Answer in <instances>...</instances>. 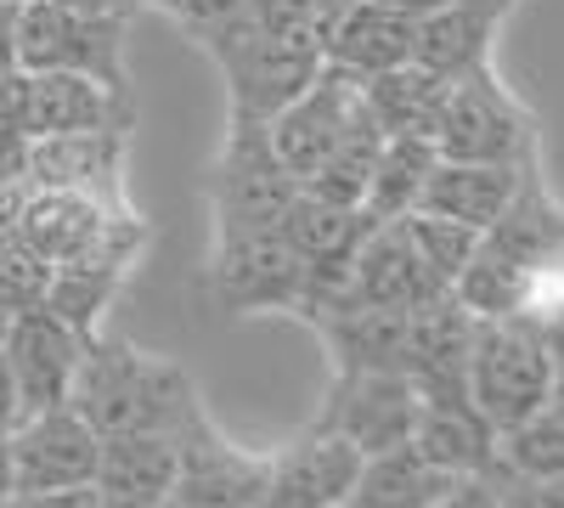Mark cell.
<instances>
[{"instance_id": "12", "label": "cell", "mask_w": 564, "mask_h": 508, "mask_svg": "<svg viewBox=\"0 0 564 508\" xmlns=\"http://www.w3.org/2000/svg\"><path fill=\"white\" fill-rule=\"evenodd\" d=\"M356 114H361V79L334 68V63H322L316 79L300 90V97L265 119V136H271L276 159L305 181L327 153H334V142L350 130Z\"/></svg>"}, {"instance_id": "40", "label": "cell", "mask_w": 564, "mask_h": 508, "mask_svg": "<svg viewBox=\"0 0 564 508\" xmlns=\"http://www.w3.org/2000/svg\"><path fill=\"white\" fill-rule=\"evenodd\" d=\"M23 419L18 412V385H12V367H7V350H0V430H12Z\"/></svg>"}, {"instance_id": "22", "label": "cell", "mask_w": 564, "mask_h": 508, "mask_svg": "<svg viewBox=\"0 0 564 508\" xmlns=\"http://www.w3.org/2000/svg\"><path fill=\"white\" fill-rule=\"evenodd\" d=\"M468 345H475V316H468L452 294L417 305L406 316V367L401 374L417 390H468Z\"/></svg>"}, {"instance_id": "50", "label": "cell", "mask_w": 564, "mask_h": 508, "mask_svg": "<svg viewBox=\"0 0 564 508\" xmlns=\"http://www.w3.org/2000/svg\"><path fill=\"white\" fill-rule=\"evenodd\" d=\"M502 7H513V0H502Z\"/></svg>"}, {"instance_id": "4", "label": "cell", "mask_w": 564, "mask_h": 508, "mask_svg": "<svg viewBox=\"0 0 564 508\" xmlns=\"http://www.w3.org/2000/svg\"><path fill=\"white\" fill-rule=\"evenodd\" d=\"M198 45L215 57L238 119H271L276 108H289L322 68V45L316 40L282 34V29L260 23L249 7H238L231 18L198 29Z\"/></svg>"}, {"instance_id": "34", "label": "cell", "mask_w": 564, "mask_h": 508, "mask_svg": "<svg viewBox=\"0 0 564 508\" xmlns=\"http://www.w3.org/2000/svg\"><path fill=\"white\" fill-rule=\"evenodd\" d=\"M430 508H497V480L491 475H457Z\"/></svg>"}, {"instance_id": "6", "label": "cell", "mask_w": 564, "mask_h": 508, "mask_svg": "<svg viewBox=\"0 0 564 508\" xmlns=\"http://www.w3.org/2000/svg\"><path fill=\"white\" fill-rule=\"evenodd\" d=\"M124 34L130 12H79L63 0H29L12 12V40H18V63L29 74H90L108 90L130 97V74H124Z\"/></svg>"}, {"instance_id": "30", "label": "cell", "mask_w": 564, "mask_h": 508, "mask_svg": "<svg viewBox=\"0 0 564 508\" xmlns=\"http://www.w3.org/2000/svg\"><path fill=\"white\" fill-rule=\"evenodd\" d=\"M497 469L502 475H520L531 486L564 475V412L553 401L536 407L531 419L497 430Z\"/></svg>"}, {"instance_id": "29", "label": "cell", "mask_w": 564, "mask_h": 508, "mask_svg": "<svg viewBox=\"0 0 564 508\" xmlns=\"http://www.w3.org/2000/svg\"><path fill=\"white\" fill-rule=\"evenodd\" d=\"M130 266H97V260H74V266H52V283H45V311L63 316L74 334H97L102 316L113 311L119 289H124Z\"/></svg>"}, {"instance_id": "51", "label": "cell", "mask_w": 564, "mask_h": 508, "mask_svg": "<svg viewBox=\"0 0 564 508\" xmlns=\"http://www.w3.org/2000/svg\"><path fill=\"white\" fill-rule=\"evenodd\" d=\"M254 508H265V502H254Z\"/></svg>"}, {"instance_id": "11", "label": "cell", "mask_w": 564, "mask_h": 508, "mask_svg": "<svg viewBox=\"0 0 564 508\" xmlns=\"http://www.w3.org/2000/svg\"><path fill=\"white\" fill-rule=\"evenodd\" d=\"M7 441H12V480H18V497L63 491V486H97L102 435L90 430L68 401H63V407L23 412V419L7 430Z\"/></svg>"}, {"instance_id": "2", "label": "cell", "mask_w": 564, "mask_h": 508, "mask_svg": "<svg viewBox=\"0 0 564 508\" xmlns=\"http://www.w3.org/2000/svg\"><path fill=\"white\" fill-rule=\"evenodd\" d=\"M564 255V204L542 187V175L531 170L525 187L513 193V204L480 233L468 266L457 271L452 300L468 316H508L525 311L531 289L542 283V271Z\"/></svg>"}, {"instance_id": "7", "label": "cell", "mask_w": 564, "mask_h": 508, "mask_svg": "<svg viewBox=\"0 0 564 508\" xmlns=\"http://www.w3.org/2000/svg\"><path fill=\"white\" fill-rule=\"evenodd\" d=\"M430 136H435L441 159H475V164H531L536 159L531 114L513 102V90L491 74V63L446 85V102Z\"/></svg>"}, {"instance_id": "31", "label": "cell", "mask_w": 564, "mask_h": 508, "mask_svg": "<svg viewBox=\"0 0 564 508\" xmlns=\"http://www.w3.org/2000/svg\"><path fill=\"white\" fill-rule=\"evenodd\" d=\"M395 226H401V238L417 249V260L430 266L446 289L457 283V271L468 266V255H475V244H480L475 226L446 220V215H430V209H406V215H395Z\"/></svg>"}, {"instance_id": "32", "label": "cell", "mask_w": 564, "mask_h": 508, "mask_svg": "<svg viewBox=\"0 0 564 508\" xmlns=\"http://www.w3.org/2000/svg\"><path fill=\"white\" fill-rule=\"evenodd\" d=\"M45 283H52V266H45L29 244H0V316H18V311H34L45 300Z\"/></svg>"}, {"instance_id": "17", "label": "cell", "mask_w": 564, "mask_h": 508, "mask_svg": "<svg viewBox=\"0 0 564 508\" xmlns=\"http://www.w3.org/2000/svg\"><path fill=\"white\" fill-rule=\"evenodd\" d=\"M124 125L68 130V136H34L29 142V187H68L124 209Z\"/></svg>"}, {"instance_id": "16", "label": "cell", "mask_w": 564, "mask_h": 508, "mask_svg": "<svg viewBox=\"0 0 564 508\" xmlns=\"http://www.w3.org/2000/svg\"><path fill=\"white\" fill-rule=\"evenodd\" d=\"M361 475V452L327 430H305L265 457L260 502L265 508H345Z\"/></svg>"}, {"instance_id": "43", "label": "cell", "mask_w": 564, "mask_h": 508, "mask_svg": "<svg viewBox=\"0 0 564 508\" xmlns=\"http://www.w3.org/2000/svg\"><path fill=\"white\" fill-rule=\"evenodd\" d=\"M63 7H79V12H135L130 0H63Z\"/></svg>"}, {"instance_id": "1", "label": "cell", "mask_w": 564, "mask_h": 508, "mask_svg": "<svg viewBox=\"0 0 564 508\" xmlns=\"http://www.w3.org/2000/svg\"><path fill=\"white\" fill-rule=\"evenodd\" d=\"M68 407L97 435H135V430L175 435L204 401H198V385L181 361H164V356H148L124 339L90 334L74 390H68Z\"/></svg>"}, {"instance_id": "9", "label": "cell", "mask_w": 564, "mask_h": 508, "mask_svg": "<svg viewBox=\"0 0 564 508\" xmlns=\"http://www.w3.org/2000/svg\"><path fill=\"white\" fill-rule=\"evenodd\" d=\"M0 119H12L29 142L34 136H68V130H97V125H135V108L130 97L108 90L102 79L90 74H68V68H52V74H18L7 90H0Z\"/></svg>"}, {"instance_id": "28", "label": "cell", "mask_w": 564, "mask_h": 508, "mask_svg": "<svg viewBox=\"0 0 564 508\" xmlns=\"http://www.w3.org/2000/svg\"><path fill=\"white\" fill-rule=\"evenodd\" d=\"M435 142L430 136H384V148H379V164H372V181H367V220H395L417 204L423 193V181H430L435 170Z\"/></svg>"}, {"instance_id": "48", "label": "cell", "mask_w": 564, "mask_h": 508, "mask_svg": "<svg viewBox=\"0 0 564 508\" xmlns=\"http://www.w3.org/2000/svg\"><path fill=\"white\" fill-rule=\"evenodd\" d=\"M0 7H7V12H18V7H29V0H0Z\"/></svg>"}, {"instance_id": "23", "label": "cell", "mask_w": 564, "mask_h": 508, "mask_svg": "<svg viewBox=\"0 0 564 508\" xmlns=\"http://www.w3.org/2000/svg\"><path fill=\"white\" fill-rule=\"evenodd\" d=\"M322 63H334L356 79L412 63V18L379 7V0H350L322 40Z\"/></svg>"}, {"instance_id": "14", "label": "cell", "mask_w": 564, "mask_h": 508, "mask_svg": "<svg viewBox=\"0 0 564 508\" xmlns=\"http://www.w3.org/2000/svg\"><path fill=\"white\" fill-rule=\"evenodd\" d=\"M452 294L441 277L417 260V249L401 238V226L395 220H379L372 233L361 238L350 271H345V283L339 294L327 300V305H372V311H417V305H430ZM322 311V305H316ZM311 316V311H305Z\"/></svg>"}, {"instance_id": "20", "label": "cell", "mask_w": 564, "mask_h": 508, "mask_svg": "<svg viewBox=\"0 0 564 508\" xmlns=\"http://www.w3.org/2000/svg\"><path fill=\"white\" fill-rule=\"evenodd\" d=\"M406 316L412 311H372V305H322L300 322L322 334L334 374H401L406 367Z\"/></svg>"}, {"instance_id": "41", "label": "cell", "mask_w": 564, "mask_h": 508, "mask_svg": "<svg viewBox=\"0 0 564 508\" xmlns=\"http://www.w3.org/2000/svg\"><path fill=\"white\" fill-rule=\"evenodd\" d=\"M18 497V480H12V441L7 430H0V502H12Z\"/></svg>"}, {"instance_id": "33", "label": "cell", "mask_w": 564, "mask_h": 508, "mask_svg": "<svg viewBox=\"0 0 564 508\" xmlns=\"http://www.w3.org/2000/svg\"><path fill=\"white\" fill-rule=\"evenodd\" d=\"M135 7H153V12H164V18H175L181 29H209V23H220V18H231L243 7V0H135Z\"/></svg>"}, {"instance_id": "35", "label": "cell", "mask_w": 564, "mask_h": 508, "mask_svg": "<svg viewBox=\"0 0 564 508\" xmlns=\"http://www.w3.org/2000/svg\"><path fill=\"white\" fill-rule=\"evenodd\" d=\"M18 181H29V136L0 119V187H18Z\"/></svg>"}, {"instance_id": "36", "label": "cell", "mask_w": 564, "mask_h": 508, "mask_svg": "<svg viewBox=\"0 0 564 508\" xmlns=\"http://www.w3.org/2000/svg\"><path fill=\"white\" fill-rule=\"evenodd\" d=\"M18 508H102V491H97V486H63V491H34V497H18Z\"/></svg>"}, {"instance_id": "49", "label": "cell", "mask_w": 564, "mask_h": 508, "mask_svg": "<svg viewBox=\"0 0 564 508\" xmlns=\"http://www.w3.org/2000/svg\"><path fill=\"white\" fill-rule=\"evenodd\" d=\"M0 508H18V497H12V502H0Z\"/></svg>"}, {"instance_id": "45", "label": "cell", "mask_w": 564, "mask_h": 508, "mask_svg": "<svg viewBox=\"0 0 564 508\" xmlns=\"http://www.w3.org/2000/svg\"><path fill=\"white\" fill-rule=\"evenodd\" d=\"M102 508H159V502H141V497H108V491H102Z\"/></svg>"}, {"instance_id": "47", "label": "cell", "mask_w": 564, "mask_h": 508, "mask_svg": "<svg viewBox=\"0 0 564 508\" xmlns=\"http://www.w3.org/2000/svg\"><path fill=\"white\" fill-rule=\"evenodd\" d=\"M159 508H198V502H181V497H164Z\"/></svg>"}, {"instance_id": "10", "label": "cell", "mask_w": 564, "mask_h": 508, "mask_svg": "<svg viewBox=\"0 0 564 508\" xmlns=\"http://www.w3.org/2000/svg\"><path fill=\"white\" fill-rule=\"evenodd\" d=\"M417 401H423V390L406 374H334L311 430H327V435L350 441L361 457H372V452L412 441Z\"/></svg>"}, {"instance_id": "46", "label": "cell", "mask_w": 564, "mask_h": 508, "mask_svg": "<svg viewBox=\"0 0 564 508\" xmlns=\"http://www.w3.org/2000/svg\"><path fill=\"white\" fill-rule=\"evenodd\" d=\"M553 407L564 412V367H558V385H553Z\"/></svg>"}, {"instance_id": "52", "label": "cell", "mask_w": 564, "mask_h": 508, "mask_svg": "<svg viewBox=\"0 0 564 508\" xmlns=\"http://www.w3.org/2000/svg\"><path fill=\"white\" fill-rule=\"evenodd\" d=\"M130 7H135V0H130Z\"/></svg>"}, {"instance_id": "37", "label": "cell", "mask_w": 564, "mask_h": 508, "mask_svg": "<svg viewBox=\"0 0 564 508\" xmlns=\"http://www.w3.org/2000/svg\"><path fill=\"white\" fill-rule=\"evenodd\" d=\"M491 480H497V508H542L531 480H520V475H502V469H491Z\"/></svg>"}, {"instance_id": "18", "label": "cell", "mask_w": 564, "mask_h": 508, "mask_svg": "<svg viewBox=\"0 0 564 508\" xmlns=\"http://www.w3.org/2000/svg\"><path fill=\"white\" fill-rule=\"evenodd\" d=\"M412 452L430 457L441 475H491L497 469V424L468 401V390H423Z\"/></svg>"}, {"instance_id": "19", "label": "cell", "mask_w": 564, "mask_h": 508, "mask_svg": "<svg viewBox=\"0 0 564 508\" xmlns=\"http://www.w3.org/2000/svg\"><path fill=\"white\" fill-rule=\"evenodd\" d=\"M502 0H446V7L412 18V63L441 74L446 85L491 63V40L502 29Z\"/></svg>"}, {"instance_id": "38", "label": "cell", "mask_w": 564, "mask_h": 508, "mask_svg": "<svg viewBox=\"0 0 564 508\" xmlns=\"http://www.w3.org/2000/svg\"><path fill=\"white\" fill-rule=\"evenodd\" d=\"M23 198H29V181H18V187H0V244H12V238H18Z\"/></svg>"}, {"instance_id": "27", "label": "cell", "mask_w": 564, "mask_h": 508, "mask_svg": "<svg viewBox=\"0 0 564 508\" xmlns=\"http://www.w3.org/2000/svg\"><path fill=\"white\" fill-rule=\"evenodd\" d=\"M379 148H384V130L372 125V114L361 108L356 119H350V130L334 142V153H327L300 187L311 193V198H322V204H345V209H361V198H367V181H372V164H379Z\"/></svg>"}, {"instance_id": "8", "label": "cell", "mask_w": 564, "mask_h": 508, "mask_svg": "<svg viewBox=\"0 0 564 508\" xmlns=\"http://www.w3.org/2000/svg\"><path fill=\"white\" fill-rule=\"evenodd\" d=\"M209 294L226 316H254V311H289L305 294V260L289 249L282 233H249V238H220L209 249Z\"/></svg>"}, {"instance_id": "42", "label": "cell", "mask_w": 564, "mask_h": 508, "mask_svg": "<svg viewBox=\"0 0 564 508\" xmlns=\"http://www.w3.org/2000/svg\"><path fill=\"white\" fill-rule=\"evenodd\" d=\"M379 7H390V12H406V18H423V12L446 7V0H379Z\"/></svg>"}, {"instance_id": "5", "label": "cell", "mask_w": 564, "mask_h": 508, "mask_svg": "<svg viewBox=\"0 0 564 508\" xmlns=\"http://www.w3.org/2000/svg\"><path fill=\"white\" fill-rule=\"evenodd\" d=\"M294 198H300V175L276 159L265 119L226 114V148H220V164L209 175L215 244L249 238V233H276Z\"/></svg>"}, {"instance_id": "39", "label": "cell", "mask_w": 564, "mask_h": 508, "mask_svg": "<svg viewBox=\"0 0 564 508\" xmlns=\"http://www.w3.org/2000/svg\"><path fill=\"white\" fill-rule=\"evenodd\" d=\"M18 74H23V63H18V40H12V12L0 7V90H7Z\"/></svg>"}, {"instance_id": "3", "label": "cell", "mask_w": 564, "mask_h": 508, "mask_svg": "<svg viewBox=\"0 0 564 508\" xmlns=\"http://www.w3.org/2000/svg\"><path fill=\"white\" fill-rule=\"evenodd\" d=\"M564 367V322H542L531 311L475 316V345H468V401H475L497 430L531 419L553 401Z\"/></svg>"}, {"instance_id": "24", "label": "cell", "mask_w": 564, "mask_h": 508, "mask_svg": "<svg viewBox=\"0 0 564 508\" xmlns=\"http://www.w3.org/2000/svg\"><path fill=\"white\" fill-rule=\"evenodd\" d=\"M97 491L164 502V497L175 491V435H164V430L102 435V452H97Z\"/></svg>"}, {"instance_id": "21", "label": "cell", "mask_w": 564, "mask_h": 508, "mask_svg": "<svg viewBox=\"0 0 564 508\" xmlns=\"http://www.w3.org/2000/svg\"><path fill=\"white\" fill-rule=\"evenodd\" d=\"M536 170L531 164H475V159H435L430 181H423V193L412 209H430V215H446V220H463L486 233V226L513 204V193L525 187V175Z\"/></svg>"}, {"instance_id": "15", "label": "cell", "mask_w": 564, "mask_h": 508, "mask_svg": "<svg viewBox=\"0 0 564 508\" xmlns=\"http://www.w3.org/2000/svg\"><path fill=\"white\" fill-rule=\"evenodd\" d=\"M0 350H7L12 385H18V412H40V407H63L79 374L85 356V334H74L63 316H52L45 305L18 311L0 334Z\"/></svg>"}, {"instance_id": "26", "label": "cell", "mask_w": 564, "mask_h": 508, "mask_svg": "<svg viewBox=\"0 0 564 508\" xmlns=\"http://www.w3.org/2000/svg\"><path fill=\"white\" fill-rule=\"evenodd\" d=\"M457 475H441L430 457H417L412 441L361 457V475L350 486L345 508H430Z\"/></svg>"}, {"instance_id": "25", "label": "cell", "mask_w": 564, "mask_h": 508, "mask_svg": "<svg viewBox=\"0 0 564 508\" xmlns=\"http://www.w3.org/2000/svg\"><path fill=\"white\" fill-rule=\"evenodd\" d=\"M441 102H446V79L417 68V63H401V68L361 79V108L372 114V125L384 136H430L435 119H441Z\"/></svg>"}, {"instance_id": "13", "label": "cell", "mask_w": 564, "mask_h": 508, "mask_svg": "<svg viewBox=\"0 0 564 508\" xmlns=\"http://www.w3.org/2000/svg\"><path fill=\"white\" fill-rule=\"evenodd\" d=\"M260 480H265V457H249L243 446H231L209 424L204 407L175 430V491L170 497L198 502V508H254Z\"/></svg>"}, {"instance_id": "44", "label": "cell", "mask_w": 564, "mask_h": 508, "mask_svg": "<svg viewBox=\"0 0 564 508\" xmlns=\"http://www.w3.org/2000/svg\"><path fill=\"white\" fill-rule=\"evenodd\" d=\"M536 502H542V508H564V475H558V480H542V486H536Z\"/></svg>"}]
</instances>
